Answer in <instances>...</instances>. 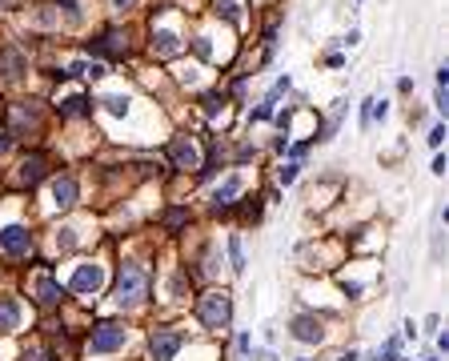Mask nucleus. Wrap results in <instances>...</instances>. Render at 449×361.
<instances>
[{"label": "nucleus", "instance_id": "nucleus-33", "mask_svg": "<svg viewBox=\"0 0 449 361\" xmlns=\"http://www.w3.org/2000/svg\"><path fill=\"white\" fill-rule=\"evenodd\" d=\"M425 361H437V357H425Z\"/></svg>", "mask_w": 449, "mask_h": 361}, {"label": "nucleus", "instance_id": "nucleus-32", "mask_svg": "<svg viewBox=\"0 0 449 361\" xmlns=\"http://www.w3.org/2000/svg\"><path fill=\"white\" fill-rule=\"evenodd\" d=\"M337 361H357V353H341V357H337Z\"/></svg>", "mask_w": 449, "mask_h": 361}, {"label": "nucleus", "instance_id": "nucleus-10", "mask_svg": "<svg viewBox=\"0 0 449 361\" xmlns=\"http://www.w3.org/2000/svg\"><path fill=\"white\" fill-rule=\"evenodd\" d=\"M52 201H56L61 209H73L76 205V181L73 177H56V181H52Z\"/></svg>", "mask_w": 449, "mask_h": 361}, {"label": "nucleus", "instance_id": "nucleus-27", "mask_svg": "<svg viewBox=\"0 0 449 361\" xmlns=\"http://www.w3.org/2000/svg\"><path fill=\"white\" fill-rule=\"evenodd\" d=\"M441 141H445V125H433V133H429V145H433V149H437Z\"/></svg>", "mask_w": 449, "mask_h": 361}, {"label": "nucleus", "instance_id": "nucleus-7", "mask_svg": "<svg viewBox=\"0 0 449 361\" xmlns=\"http://www.w3.org/2000/svg\"><path fill=\"white\" fill-rule=\"evenodd\" d=\"M104 285V269H100V265H80V269H76L73 273V293H97V289Z\"/></svg>", "mask_w": 449, "mask_h": 361}, {"label": "nucleus", "instance_id": "nucleus-4", "mask_svg": "<svg viewBox=\"0 0 449 361\" xmlns=\"http://www.w3.org/2000/svg\"><path fill=\"white\" fill-rule=\"evenodd\" d=\"M181 345H185V333H181V329H152L149 333L152 361H173L176 353H181Z\"/></svg>", "mask_w": 449, "mask_h": 361}, {"label": "nucleus", "instance_id": "nucleus-13", "mask_svg": "<svg viewBox=\"0 0 449 361\" xmlns=\"http://www.w3.org/2000/svg\"><path fill=\"white\" fill-rule=\"evenodd\" d=\"M56 109H61V117H80V112H92V100L76 93V97H64Z\"/></svg>", "mask_w": 449, "mask_h": 361}, {"label": "nucleus", "instance_id": "nucleus-11", "mask_svg": "<svg viewBox=\"0 0 449 361\" xmlns=\"http://www.w3.org/2000/svg\"><path fill=\"white\" fill-rule=\"evenodd\" d=\"M20 325V305L13 297H0V333H13Z\"/></svg>", "mask_w": 449, "mask_h": 361}, {"label": "nucleus", "instance_id": "nucleus-22", "mask_svg": "<svg viewBox=\"0 0 449 361\" xmlns=\"http://www.w3.org/2000/svg\"><path fill=\"white\" fill-rule=\"evenodd\" d=\"M200 105H205V112H221V105H224V100L217 97V93H205V97H200Z\"/></svg>", "mask_w": 449, "mask_h": 361}, {"label": "nucleus", "instance_id": "nucleus-30", "mask_svg": "<svg viewBox=\"0 0 449 361\" xmlns=\"http://www.w3.org/2000/svg\"><path fill=\"white\" fill-rule=\"evenodd\" d=\"M445 169H449V161H445V157H437V161H433V173L445 177Z\"/></svg>", "mask_w": 449, "mask_h": 361}, {"label": "nucleus", "instance_id": "nucleus-26", "mask_svg": "<svg viewBox=\"0 0 449 361\" xmlns=\"http://www.w3.org/2000/svg\"><path fill=\"white\" fill-rule=\"evenodd\" d=\"M293 181H297V165H285L281 169V185H293Z\"/></svg>", "mask_w": 449, "mask_h": 361}, {"label": "nucleus", "instance_id": "nucleus-12", "mask_svg": "<svg viewBox=\"0 0 449 361\" xmlns=\"http://www.w3.org/2000/svg\"><path fill=\"white\" fill-rule=\"evenodd\" d=\"M37 297H40V305H61L64 301V289L52 281V277H40L37 281Z\"/></svg>", "mask_w": 449, "mask_h": 361}, {"label": "nucleus", "instance_id": "nucleus-3", "mask_svg": "<svg viewBox=\"0 0 449 361\" xmlns=\"http://www.w3.org/2000/svg\"><path fill=\"white\" fill-rule=\"evenodd\" d=\"M125 341H128V329L121 321H100L92 329V337H88V349L92 353H116Z\"/></svg>", "mask_w": 449, "mask_h": 361}, {"label": "nucleus", "instance_id": "nucleus-28", "mask_svg": "<svg viewBox=\"0 0 449 361\" xmlns=\"http://www.w3.org/2000/svg\"><path fill=\"white\" fill-rule=\"evenodd\" d=\"M193 49H197V57H209V40H205V37H197V40H193Z\"/></svg>", "mask_w": 449, "mask_h": 361}, {"label": "nucleus", "instance_id": "nucleus-17", "mask_svg": "<svg viewBox=\"0 0 449 361\" xmlns=\"http://www.w3.org/2000/svg\"><path fill=\"white\" fill-rule=\"evenodd\" d=\"M229 257H233V269H245V249H241V237H229Z\"/></svg>", "mask_w": 449, "mask_h": 361}, {"label": "nucleus", "instance_id": "nucleus-29", "mask_svg": "<svg viewBox=\"0 0 449 361\" xmlns=\"http://www.w3.org/2000/svg\"><path fill=\"white\" fill-rule=\"evenodd\" d=\"M445 85H449V69L441 64V69H437V88H445Z\"/></svg>", "mask_w": 449, "mask_h": 361}, {"label": "nucleus", "instance_id": "nucleus-24", "mask_svg": "<svg viewBox=\"0 0 449 361\" xmlns=\"http://www.w3.org/2000/svg\"><path fill=\"white\" fill-rule=\"evenodd\" d=\"M56 245H61V249H73V245H76V229H61Z\"/></svg>", "mask_w": 449, "mask_h": 361}, {"label": "nucleus", "instance_id": "nucleus-31", "mask_svg": "<svg viewBox=\"0 0 449 361\" xmlns=\"http://www.w3.org/2000/svg\"><path fill=\"white\" fill-rule=\"evenodd\" d=\"M112 4H116V8H133V4H137V0H112Z\"/></svg>", "mask_w": 449, "mask_h": 361}, {"label": "nucleus", "instance_id": "nucleus-23", "mask_svg": "<svg viewBox=\"0 0 449 361\" xmlns=\"http://www.w3.org/2000/svg\"><path fill=\"white\" fill-rule=\"evenodd\" d=\"M373 361H397V341H385V349L373 353Z\"/></svg>", "mask_w": 449, "mask_h": 361}, {"label": "nucleus", "instance_id": "nucleus-19", "mask_svg": "<svg viewBox=\"0 0 449 361\" xmlns=\"http://www.w3.org/2000/svg\"><path fill=\"white\" fill-rule=\"evenodd\" d=\"M4 69H8V76H20V73H25V61L8 49V52H4Z\"/></svg>", "mask_w": 449, "mask_h": 361}, {"label": "nucleus", "instance_id": "nucleus-16", "mask_svg": "<svg viewBox=\"0 0 449 361\" xmlns=\"http://www.w3.org/2000/svg\"><path fill=\"white\" fill-rule=\"evenodd\" d=\"M152 49H157V57H176V49H181V37H176V32H157Z\"/></svg>", "mask_w": 449, "mask_h": 361}, {"label": "nucleus", "instance_id": "nucleus-21", "mask_svg": "<svg viewBox=\"0 0 449 361\" xmlns=\"http://www.w3.org/2000/svg\"><path fill=\"white\" fill-rule=\"evenodd\" d=\"M217 13H224L229 20H241V8H237V0H221L217 4Z\"/></svg>", "mask_w": 449, "mask_h": 361}, {"label": "nucleus", "instance_id": "nucleus-2", "mask_svg": "<svg viewBox=\"0 0 449 361\" xmlns=\"http://www.w3.org/2000/svg\"><path fill=\"white\" fill-rule=\"evenodd\" d=\"M145 273H140V265H121V273H116V305H140L145 297Z\"/></svg>", "mask_w": 449, "mask_h": 361}, {"label": "nucleus", "instance_id": "nucleus-14", "mask_svg": "<svg viewBox=\"0 0 449 361\" xmlns=\"http://www.w3.org/2000/svg\"><path fill=\"white\" fill-rule=\"evenodd\" d=\"M241 193V177H229V181H221V189L212 193V201H217V209H224V205H233V197Z\"/></svg>", "mask_w": 449, "mask_h": 361}, {"label": "nucleus", "instance_id": "nucleus-18", "mask_svg": "<svg viewBox=\"0 0 449 361\" xmlns=\"http://www.w3.org/2000/svg\"><path fill=\"white\" fill-rule=\"evenodd\" d=\"M100 105H104L112 117H125V112H128V97H104Z\"/></svg>", "mask_w": 449, "mask_h": 361}, {"label": "nucleus", "instance_id": "nucleus-1", "mask_svg": "<svg viewBox=\"0 0 449 361\" xmlns=\"http://www.w3.org/2000/svg\"><path fill=\"white\" fill-rule=\"evenodd\" d=\"M200 321H205V329H229V321H233V301H229V293H205L197 305Z\"/></svg>", "mask_w": 449, "mask_h": 361}, {"label": "nucleus", "instance_id": "nucleus-25", "mask_svg": "<svg viewBox=\"0 0 449 361\" xmlns=\"http://www.w3.org/2000/svg\"><path fill=\"white\" fill-rule=\"evenodd\" d=\"M25 361H56V357H52V353H44V349H28Z\"/></svg>", "mask_w": 449, "mask_h": 361}, {"label": "nucleus", "instance_id": "nucleus-9", "mask_svg": "<svg viewBox=\"0 0 449 361\" xmlns=\"http://www.w3.org/2000/svg\"><path fill=\"white\" fill-rule=\"evenodd\" d=\"M44 173H49V161H44L40 153L25 157V165H20V181H25V185H37V181H44Z\"/></svg>", "mask_w": 449, "mask_h": 361}, {"label": "nucleus", "instance_id": "nucleus-15", "mask_svg": "<svg viewBox=\"0 0 449 361\" xmlns=\"http://www.w3.org/2000/svg\"><path fill=\"white\" fill-rule=\"evenodd\" d=\"M88 49H92V52H109V57H112V52H125L128 45H125L121 32H104V37H100L97 45H88Z\"/></svg>", "mask_w": 449, "mask_h": 361}, {"label": "nucleus", "instance_id": "nucleus-5", "mask_svg": "<svg viewBox=\"0 0 449 361\" xmlns=\"http://www.w3.org/2000/svg\"><path fill=\"white\" fill-rule=\"evenodd\" d=\"M289 329H293V337L305 341V345H321V341H325V321H321V317H313V313H297Z\"/></svg>", "mask_w": 449, "mask_h": 361}, {"label": "nucleus", "instance_id": "nucleus-20", "mask_svg": "<svg viewBox=\"0 0 449 361\" xmlns=\"http://www.w3.org/2000/svg\"><path fill=\"white\" fill-rule=\"evenodd\" d=\"M185 221H188V213H185V209H173L169 217H164V229H181Z\"/></svg>", "mask_w": 449, "mask_h": 361}, {"label": "nucleus", "instance_id": "nucleus-6", "mask_svg": "<svg viewBox=\"0 0 449 361\" xmlns=\"http://www.w3.org/2000/svg\"><path fill=\"white\" fill-rule=\"evenodd\" d=\"M0 249L8 253V257H28V249H32V237H28V229H20V225L0 229Z\"/></svg>", "mask_w": 449, "mask_h": 361}, {"label": "nucleus", "instance_id": "nucleus-8", "mask_svg": "<svg viewBox=\"0 0 449 361\" xmlns=\"http://www.w3.org/2000/svg\"><path fill=\"white\" fill-rule=\"evenodd\" d=\"M169 153H173V165H176V169H197V145H193L188 137H176Z\"/></svg>", "mask_w": 449, "mask_h": 361}]
</instances>
